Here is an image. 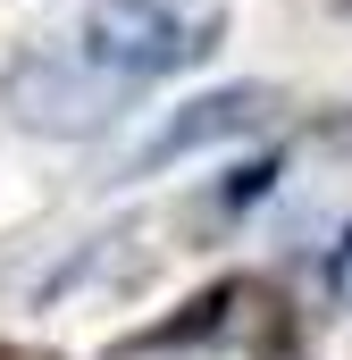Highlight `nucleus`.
<instances>
[{
    "label": "nucleus",
    "mask_w": 352,
    "mask_h": 360,
    "mask_svg": "<svg viewBox=\"0 0 352 360\" xmlns=\"http://www.w3.org/2000/svg\"><path fill=\"white\" fill-rule=\"evenodd\" d=\"M8 109L42 134H84L118 109V76L92 68L76 42H42V51H17L8 59Z\"/></svg>",
    "instance_id": "f03ea898"
},
{
    "label": "nucleus",
    "mask_w": 352,
    "mask_h": 360,
    "mask_svg": "<svg viewBox=\"0 0 352 360\" xmlns=\"http://www.w3.org/2000/svg\"><path fill=\"white\" fill-rule=\"evenodd\" d=\"M218 34H227L218 0H101L76 51L109 76H176V68H201Z\"/></svg>",
    "instance_id": "f257e3e1"
},
{
    "label": "nucleus",
    "mask_w": 352,
    "mask_h": 360,
    "mask_svg": "<svg viewBox=\"0 0 352 360\" xmlns=\"http://www.w3.org/2000/svg\"><path fill=\"white\" fill-rule=\"evenodd\" d=\"M235 302H244V285H210V293H193L176 319L143 327V335H126L118 352H176V344H201V335H218V327L235 319Z\"/></svg>",
    "instance_id": "20e7f679"
},
{
    "label": "nucleus",
    "mask_w": 352,
    "mask_h": 360,
    "mask_svg": "<svg viewBox=\"0 0 352 360\" xmlns=\"http://www.w3.org/2000/svg\"><path fill=\"white\" fill-rule=\"evenodd\" d=\"M327 293H336V302L352 310V235L336 243V252H327Z\"/></svg>",
    "instance_id": "39448f33"
},
{
    "label": "nucleus",
    "mask_w": 352,
    "mask_h": 360,
    "mask_svg": "<svg viewBox=\"0 0 352 360\" xmlns=\"http://www.w3.org/2000/svg\"><path fill=\"white\" fill-rule=\"evenodd\" d=\"M0 360H51V352H34V344H0Z\"/></svg>",
    "instance_id": "423d86ee"
},
{
    "label": "nucleus",
    "mask_w": 352,
    "mask_h": 360,
    "mask_svg": "<svg viewBox=\"0 0 352 360\" xmlns=\"http://www.w3.org/2000/svg\"><path fill=\"white\" fill-rule=\"evenodd\" d=\"M277 109H285V92H277V84H227V92H210V101H184L160 134H143V143L126 151V176L168 168V160H184V151H210V143H235V134L268 126Z\"/></svg>",
    "instance_id": "7ed1b4c3"
}]
</instances>
